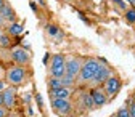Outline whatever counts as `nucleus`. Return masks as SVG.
Listing matches in <instances>:
<instances>
[{
    "mask_svg": "<svg viewBox=\"0 0 135 117\" xmlns=\"http://www.w3.org/2000/svg\"><path fill=\"white\" fill-rule=\"evenodd\" d=\"M36 99H37V106H39V108L42 109V108H44V101H42V96H40L39 93L36 95Z\"/></svg>",
    "mask_w": 135,
    "mask_h": 117,
    "instance_id": "nucleus-23",
    "label": "nucleus"
},
{
    "mask_svg": "<svg viewBox=\"0 0 135 117\" xmlns=\"http://www.w3.org/2000/svg\"><path fill=\"white\" fill-rule=\"evenodd\" d=\"M2 34H3V27H0V39H2Z\"/></svg>",
    "mask_w": 135,
    "mask_h": 117,
    "instance_id": "nucleus-30",
    "label": "nucleus"
},
{
    "mask_svg": "<svg viewBox=\"0 0 135 117\" xmlns=\"http://www.w3.org/2000/svg\"><path fill=\"white\" fill-rule=\"evenodd\" d=\"M113 3L117 7V8H121V10H127V2H126V0H113Z\"/></svg>",
    "mask_w": 135,
    "mask_h": 117,
    "instance_id": "nucleus-20",
    "label": "nucleus"
},
{
    "mask_svg": "<svg viewBox=\"0 0 135 117\" xmlns=\"http://www.w3.org/2000/svg\"><path fill=\"white\" fill-rule=\"evenodd\" d=\"M129 114H130V117H135V101H133V103H130V108H129Z\"/></svg>",
    "mask_w": 135,
    "mask_h": 117,
    "instance_id": "nucleus-22",
    "label": "nucleus"
},
{
    "mask_svg": "<svg viewBox=\"0 0 135 117\" xmlns=\"http://www.w3.org/2000/svg\"><path fill=\"white\" fill-rule=\"evenodd\" d=\"M0 106H3V99H2V93H0Z\"/></svg>",
    "mask_w": 135,
    "mask_h": 117,
    "instance_id": "nucleus-29",
    "label": "nucleus"
},
{
    "mask_svg": "<svg viewBox=\"0 0 135 117\" xmlns=\"http://www.w3.org/2000/svg\"><path fill=\"white\" fill-rule=\"evenodd\" d=\"M10 43H11V37L3 30L2 34V39H0V50H5V48H10Z\"/></svg>",
    "mask_w": 135,
    "mask_h": 117,
    "instance_id": "nucleus-16",
    "label": "nucleus"
},
{
    "mask_svg": "<svg viewBox=\"0 0 135 117\" xmlns=\"http://www.w3.org/2000/svg\"><path fill=\"white\" fill-rule=\"evenodd\" d=\"M29 79V71L27 68H23V66H8V68L5 69V82L7 85L10 87H21L24 85V83L27 82Z\"/></svg>",
    "mask_w": 135,
    "mask_h": 117,
    "instance_id": "nucleus-1",
    "label": "nucleus"
},
{
    "mask_svg": "<svg viewBox=\"0 0 135 117\" xmlns=\"http://www.w3.org/2000/svg\"><path fill=\"white\" fill-rule=\"evenodd\" d=\"M90 96H92V99H93V104H95V108H103L105 104H108V95L103 91V88L101 87H95V88H92L90 90Z\"/></svg>",
    "mask_w": 135,
    "mask_h": 117,
    "instance_id": "nucleus-10",
    "label": "nucleus"
},
{
    "mask_svg": "<svg viewBox=\"0 0 135 117\" xmlns=\"http://www.w3.org/2000/svg\"><path fill=\"white\" fill-rule=\"evenodd\" d=\"M10 59L13 64L16 66H23V68H27L31 63V53L29 50H26L24 47H13L10 50Z\"/></svg>",
    "mask_w": 135,
    "mask_h": 117,
    "instance_id": "nucleus-4",
    "label": "nucleus"
},
{
    "mask_svg": "<svg viewBox=\"0 0 135 117\" xmlns=\"http://www.w3.org/2000/svg\"><path fill=\"white\" fill-rule=\"evenodd\" d=\"M126 2H129V3H130L132 7H135V0H126Z\"/></svg>",
    "mask_w": 135,
    "mask_h": 117,
    "instance_id": "nucleus-27",
    "label": "nucleus"
},
{
    "mask_svg": "<svg viewBox=\"0 0 135 117\" xmlns=\"http://www.w3.org/2000/svg\"><path fill=\"white\" fill-rule=\"evenodd\" d=\"M5 32H7L10 37H18L20 34H23V24L13 21V23L7 24V30H5Z\"/></svg>",
    "mask_w": 135,
    "mask_h": 117,
    "instance_id": "nucleus-13",
    "label": "nucleus"
},
{
    "mask_svg": "<svg viewBox=\"0 0 135 117\" xmlns=\"http://www.w3.org/2000/svg\"><path fill=\"white\" fill-rule=\"evenodd\" d=\"M73 95L71 88H68V87H58V88H52L50 90V96L53 98H60V99H69Z\"/></svg>",
    "mask_w": 135,
    "mask_h": 117,
    "instance_id": "nucleus-11",
    "label": "nucleus"
},
{
    "mask_svg": "<svg viewBox=\"0 0 135 117\" xmlns=\"http://www.w3.org/2000/svg\"><path fill=\"white\" fill-rule=\"evenodd\" d=\"M2 99H3V106H5L8 111L15 109V106H16V88L8 85V87L2 91Z\"/></svg>",
    "mask_w": 135,
    "mask_h": 117,
    "instance_id": "nucleus-9",
    "label": "nucleus"
},
{
    "mask_svg": "<svg viewBox=\"0 0 135 117\" xmlns=\"http://www.w3.org/2000/svg\"><path fill=\"white\" fill-rule=\"evenodd\" d=\"M80 104L85 108V109H89V111L95 109V104H93V99H92V96H90V91L80 95Z\"/></svg>",
    "mask_w": 135,
    "mask_h": 117,
    "instance_id": "nucleus-14",
    "label": "nucleus"
},
{
    "mask_svg": "<svg viewBox=\"0 0 135 117\" xmlns=\"http://www.w3.org/2000/svg\"><path fill=\"white\" fill-rule=\"evenodd\" d=\"M7 26V23H5V19H3V16L0 14V27H5Z\"/></svg>",
    "mask_w": 135,
    "mask_h": 117,
    "instance_id": "nucleus-26",
    "label": "nucleus"
},
{
    "mask_svg": "<svg viewBox=\"0 0 135 117\" xmlns=\"http://www.w3.org/2000/svg\"><path fill=\"white\" fill-rule=\"evenodd\" d=\"M5 3H7V2H5V0H0V10H2V7H3Z\"/></svg>",
    "mask_w": 135,
    "mask_h": 117,
    "instance_id": "nucleus-28",
    "label": "nucleus"
},
{
    "mask_svg": "<svg viewBox=\"0 0 135 117\" xmlns=\"http://www.w3.org/2000/svg\"><path fill=\"white\" fill-rule=\"evenodd\" d=\"M48 87H50V90H52V88H58V87H61V80H60V79H55V77L48 79Z\"/></svg>",
    "mask_w": 135,
    "mask_h": 117,
    "instance_id": "nucleus-18",
    "label": "nucleus"
},
{
    "mask_svg": "<svg viewBox=\"0 0 135 117\" xmlns=\"http://www.w3.org/2000/svg\"><path fill=\"white\" fill-rule=\"evenodd\" d=\"M111 75H113V72H111V69H109V66H106V64H103V63L100 61L98 71H97L95 77L92 79L90 85H93V88H95V87H98V85H103L105 80H106V79H109Z\"/></svg>",
    "mask_w": 135,
    "mask_h": 117,
    "instance_id": "nucleus-6",
    "label": "nucleus"
},
{
    "mask_svg": "<svg viewBox=\"0 0 135 117\" xmlns=\"http://www.w3.org/2000/svg\"><path fill=\"white\" fill-rule=\"evenodd\" d=\"M8 85H7V82H5V79H0V93H2L5 88H7Z\"/></svg>",
    "mask_w": 135,
    "mask_h": 117,
    "instance_id": "nucleus-24",
    "label": "nucleus"
},
{
    "mask_svg": "<svg viewBox=\"0 0 135 117\" xmlns=\"http://www.w3.org/2000/svg\"><path fill=\"white\" fill-rule=\"evenodd\" d=\"M8 115H10V111L5 106H0V117H8Z\"/></svg>",
    "mask_w": 135,
    "mask_h": 117,
    "instance_id": "nucleus-21",
    "label": "nucleus"
},
{
    "mask_svg": "<svg viewBox=\"0 0 135 117\" xmlns=\"http://www.w3.org/2000/svg\"><path fill=\"white\" fill-rule=\"evenodd\" d=\"M80 66H82V59L77 56H66V74L73 79H77L79 72H80Z\"/></svg>",
    "mask_w": 135,
    "mask_h": 117,
    "instance_id": "nucleus-7",
    "label": "nucleus"
},
{
    "mask_svg": "<svg viewBox=\"0 0 135 117\" xmlns=\"http://www.w3.org/2000/svg\"><path fill=\"white\" fill-rule=\"evenodd\" d=\"M116 117H130V114H129V108H126V106H122L119 111L116 112Z\"/></svg>",
    "mask_w": 135,
    "mask_h": 117,
    "instance_id": "nucleus-19",
    "label": "nucleus"
},
{
    "mask_svg": "<svg viewBox=\"0 0 135 117\" xmlns=\"http://www.w3.org/2000/svg\"><path fill=\"white\" fill-rule=\"evenodd\" d=\"M47 32H48V35H52V37H55V39H63V32L58 29V26H55V24H48L47 26Z\"/></svg>",
    "mask_w": 135,
    "mask_h": 117,
    "instance_id": "nucleus-15",
    "label": "nucleus"
},
{
    "mask_svg": "<svg viewBox=\"0 0 135 117\" xmlns=\"http://www.w3.org/2000/svg\"><path fill=\"white\" fill-rule=\"evenodd\" d=\"M121 85H122L121 80L117 79L116 75H111L109 79L105 80V83H103V87H101V88H103V91L108 95V98H113L114 95H117V91L121 90Z\"/></svg>",
    "mask_w": 135,
    "mask_h": 117,
    "instance_id": "nucleus-8",
    "label": "nucleus"
},
{
    "mask_svg": "<svg viewBox=\"0 0 135 117\" xmlns=\"http://www.w3.org/2000/svg\"><path fill=\"white\" fill-rule=\"evenodd\" d=\"M5 69L7 68H3V66L0 64V79H5Z\"/></svg>",
    "mask_w": 135,
    "mask_h": 117,
    "instance_id": "nucleus-25",
    "label": "nucleus"
},
{
    "mask_svg": "<svg viewBox=\"0 0 135 117\" xmlns=\"http://www.w3.org/2000/svg\"><path fill=\"white\" fill-rule=\"evenodd\" d=\"M52 109H53L58 115H69V114L73 112V103H71V99L53 98V99H52Z\"/></svg>",
    "mask_w": 135,
    "mask_h": 117,
    "instance_id": "nucleus-5",
    "label": "nucleus"
},
{
    "mask_svg": "<svg viewBox=\"0 0 135 117\" xmlns=\"http://www.w3.org/2000/svg\"><path fill=\"white\" fill-rule=\"evenodd\" d=\"M126 19L132 24L135 23V8H127L126 10Z\"/></svg>",
    "mask_w": 135,
    "mask_h": 117,
    "instance_id": "nucleus-17",
    "label": "nucleus"
},
{
    "mask_svg": "<svg viewBox=\"0 0 135 117\" xmlns=\"http://www.w3.org/2000/svg\"><path fill=\"white\" fill-rule=\"evenodd\" d=\"M98 66H100V59H97V58H87L85 61H82L80 72L77 75V82L80 85H85V83L92 82V79L95 77V74L98 71Z\"/></svg>",
    "mask_w": 135,
    "mask_h": 117,
    "instance_id": "nucleus-2",
    "label": "nucleus"
},
{
    "mask_svg": "<svg viewBox=\"0 0 135 117\" xmlns=\"http://www.w3.org/2000/svg\"><path fill=\"white\" fill-rule=\"evenodd\" d=\"M50 74L55 79H61L66 74V56L61 53H55L50 58Z\"/></svg>",
    "mask_w": 135,
    "mask_h": 117,
    "instance_id": "nucleus-3",
    "label": "nucleus"
},
{
    "mask_svg": "<svg viewBox=\"0 0 135 117\" xmlns=\"http://www.w3.org/2000/svg\"><path fill=\"white\" fill-rule=\"evenodd\" d=\"M111 117H116V115H111Z\"/></svg>",
    "mask_w": 135,
    "mask_h": 117,
    "instance_id": "nucleus-31",
    "label": "nucleus"
},
{
    "mask_svg": "<svg viewBox=\"0 0 135 117\" xmlns=\"http://www.w3.org/2000/svg\"><path fill=\"white\" fill-rule=\"evenodd\" d=\"M0 14L3 16V19H5V23H7V24H10V23L16 21V13H15V10H13L8 3H5V5L2 7V10H0Z\"/></svg>",
    "mask_w": 135,
    "mask_h": 117,
    "instance_id": "nucleus-12",
    "label": "nucleus"
}]
</instances>
